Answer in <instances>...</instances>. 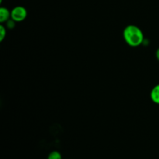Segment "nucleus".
<instances>
[{
  "label": "nucleus",
  "mask_w": 159,
  "mask_h": 159,
  "mask_svg": "<svg viewBox=\"0 0 159 159\" xmlns=\"http://www.w3.org/2000/svg\"><path fill=\"white\" fill-rule=\"evenodd\" d=\"M124 40L131 47H138L144 42V37L142 30L135 25H128L123 32Z\"/></svg>",
  "instance_id": "obj_1"
},
{
  "label": "nucleus",
  "mask_w": 159,
  "mask_h": 159,
  "mask_svg": "<svg viewBox=\"0 0 159 159\" xmlns=\"http://www.w3.org/2000/svg\"><path fill=\"white\" fill-rule=\"evenodd\" d=\"M27 16V10L22 6H15L11 10V19L15 22H22Z\"/></svg>",
  "instance_id": "obj_2"
},
{
  "label": "nucleus",
  "mask_w": 159,
  "mask_h": 159,
  "mask_svg": "<svg viewBox=\"0 0 159 159\" xmlns=\"http://www.w3.org/2000/svg\"><path fill=\"white\" fill-rule=\"evenodd\" d=\"M9 19H11V11L6 7L0 8V22L2 23H5Z\"/></svg>",
  "instance_id": "obj_3"
},
{
  "label": "nucleus",
  "mask_w": 159,
  "mask_h": 159,
  "mask_svg": "<svg viewBox=\"0 0 159 159\" xmlns=\"http://www.w3.org/2000/svg\"><path fill=\"white\" fill-rule=\"evenodd\" d=\"M150 97L152 102H155V104H158L159 105V84L155 85L152 88L150 93Z\"/></svg>",
  "instance_id": "obj_4"
},
{
  "label": "nucleus",
  "mask_w": 159,
  "mask_h": 159,
  "mask_svg": "<svg viewBox=\"0 0 159 159\" xmlns=\"http://www.w3.org/2000/svg\"><path fill=\"white\" fill-rule=\"evenodd\" d=\"M48 159H62V155L57 151H53L48 155Z\"/></svg>",
  "instance_id": "obj_5"
},
{
  "label": "nucleus",
  "mask_w": 159,
  "mask_h": 159,
  "mask_svg": "<svg viewBox=\"0 0 159 159\" xmlns=\"http://www.w3.org/2000/svg\"><path fill=\"white\" fill-rule=\"evenodd\" d=\"M6 36V27L3 25L0 26V41H2Z\"/></svg>",
  "instance_id": "obj_6"
},
{
  "label": "nucleus",
  "mask_w": 159,
  "mask_h": 159,
  "mask_svg": "<svg viewBox=\"0 0 159 159\" xmlns=\"http://www.w3.org/2000/svg\"><path fill=\"white\" fill-rule=\"evenodd\" d=\"M6 28H8V29H12V28L15 27V24H16V22L14 21L13 20H12V19H9L8 21L6 22Z\"/></svg>",
  "instance_id": "obj_7"
},
{
  "label": "nucleus",
  "mask_w": 159,
  "mask_h": 159,
  "mask_svg": "<svg viewBox=\"0 0 159 159\" xmlns=\"http://www.w3.org/2000/svg\"><path fill=\"white\" fill-rule=\"evenodd\" d=\"M155 56H156L157 59H158V61H159V48L157 49L156 52H155Z\"/></svg>",
  "instance_id": "obj_8"
}]
</instances>
